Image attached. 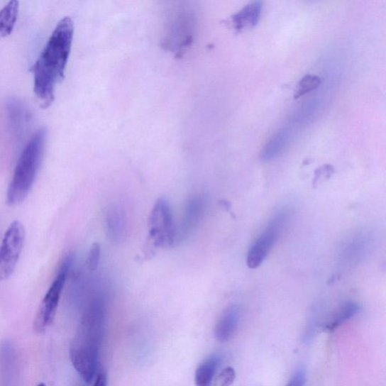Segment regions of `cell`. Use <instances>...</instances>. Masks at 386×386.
Here are the masks:
<instances>
[{"label": "cell", "mask_w": 386, "mask_h": 386, "mask_svg": "<svg viewBox=\"0 0 386 386\" xmlns=\"http://www.w3.org/2000/svg\"><path fill=\"white\" fill-rule=\"evenodd\" d=\"M375 243L374 235L370 231L362 229L348 237L343 244L339 260L345 268H351L360 263L368 256Z\"/></svg>", "instance_id": "8"}, {"label": "cell", "mask_w": 386, "mask_h": 386, "mask_svg": "<svg viewBox=\"0 0 386 386\" xmlns=\"http://www.w3.org/2000/svg\"><path fill=\"white\" fill-rule=\"evenodd\" d=\"M263 3L253 2L245 6L233 17V23L237 31L255 27L260 20Z\"/></svg>", "instance_id": "12"}, {"label": "cell", "mask_w": 386, "mask_h": 386, "mask_svg": "<svg viewBox=\"0 0 386 386\" xmlns=\"http://www.w3.org/2000/svg\"><path fill=\"white\" fill-rule=\"evenodd\" d=\"M294 138V131L292 127H285L275 133V135L265 145L260 159L264 162H269L279 156L291 143Z\"/></svg>", "instance_id": "10"}, {"label": "cell", "mask_w": 386, "mask_h": 386, "mask_svg": "<svg viewBox=\"0 0 386 386\" xmlns=\"http://www.w3.org/2000/svg\"><path fill=\"white\" fill-rule=\"evenodd\" d=\"M46 131H36L23 150L7 189L6 203L16 206L28 196L41 165Z\"/></svg>", "instance_id": "3"}, {"label": "cell", "mask_w": 386, "mask_h": 386, "mask_svg": "<svg viewBox=\"0 0 386 386\" xmlns=\"http://www.w3.org/2000/svg\"><path fill=\"white\" fill-rule=\"evenodd\" d=\"M101 253V246L98 243H94L90 248L87 258V265L89 270L93 272L98 269Z\"/></svg>", "instance_id": "20"}, {"label": "cell", "mask_w": 386, "mask_h": 386, "mask_svg": "<svg viewBox=\"0 0 386 386\" xmlns=\"http://www.w3.org/2000/svg\"><path fill=\"white\" fill-rule=\"evenodd\" d=\"M321 105V104L319 100H313L302 106L294 115L293 124L306 126L311 123L318 116Z\"/></svg>", "instance_id": "16"}, {"label": "cell", "mask_w": 386, "mask_h": 386, "mask_svg": "<svg viewBox=\"0 0 386 386\" xmlns=\"http://www.w3.org/2000/svg\"><path fill=\"white\" fill-rule=\"evenodd\" d=\"M321 83V79L315 75H307L302 79L299 84L295 93V99H299L304 94L316 90Z\"/></svg>", "instance_id": "17"}, {"label": "cell", "mask_w": 386, "mask_h": 386, "mask_svg": "<svg viewBox=\"0 0 386 386\" xmlns=\"http://www.w3.org/2000/svg\"><path fill=\"white\" fill-rule=\"evenodd\" d=\"M38 386H46L45 383H40Z\"/></svg>", "instance_id": "23"}, {"label": "cell", "mask_w": 386, "mask_h": 386, "mask_svg": "<svg viewBox=\"0 0 386 386\" xmlns=\"http://www.w3.org/2000/svg\"><path fill=\"white\" fill-rule=\"evenodd\" d=\"M26 231L19 221L12 222L0 246V281L13 274L23 247Z\"/></svg>", "instance_id": "7"}, {"label": "cell", "mask_w": 386, "mask_h": 386, "mask_svg": "<svg viewBox=\"0 0 386 386\" xmlns=\"http://www.w3.org/2000/svg\"><path fill=\"white\" fill-rule=\"evenodd\" d=\"M236 377L235 370L232 367H227L214 379L213 386H231Z\"/></svg>", "instance_id": "19"}, {"label": "cell", "mask_w": 386, "mask_h": 386, "mask_svg": "<svg viewBox=\"0 0 386 386\" xmlns=\"http://www.w3.org/2000/svg\"><path fill=\"white\" fill-rule=\"evenodd\" d=\"M149 225V238L154 248L172 246L176 243L177 231L170 206L165 199H160L155 204L150 216Z\"/></svg>", "instance_id": "6"}, {"label": "cell", "mask_w": 386, "mask_h": 386, "mask_svg": "<svg viewBox=\"0 0 386 386\" xmlns=\"http://www.w3.org/2000/svg\"><path fill=\"white\" fill-rule=\"evenodd\" d=\"M74 33V21L60 20L33 67L34 93L43 107L53 104L56 84L65 78Z\"/></svg>", "instance_id": "1"}, {"label": "cell", "mask_w": 386, "mask_h": 386, "mask_svg": "<svg viewBox=\"0 0 386 386\" xmlns=\"http://www.w3.org/2000/svg\"><path fill=\"white\" fill-rule=\"evenodd\" d=\"M107 385V377L104 371L99 373L98 375L94 381V386H106Z\"/></svg>", "instance_id": "22"}, {"label": "cell", "mask_w": 386, "mask_h": 386, "mask_svg": "<svg viewBox=\"0 0 386 386\" xmlns=\"http://www.w3.org/2000/svg\"><path fill=\"white\" fill-rule=\"evenodd\" d=\"M240 318L238 306L233 304L228 307L216 324L214 333L216 340L221 343L231 340L237 331Z\"/></svg>", "instance_id": "9"}, {"label": "cell", "mask_w": 386, "mask_h": 386, "mask_svg": "<svg viewBox=\"0 0 386 386\" xmlns=\"http://www.w3.org/2000/svg\"><path fill=\"white\" fill-rule=\"evenodd\" d=\"M222 357L214 354L204 360L195 374L196 386H212L215 375L222 364Z\"/></svg>", "instance_id": "13"}, {"label": "cell", "mask_w": 386, "mask_h": 386, "mask_svg": "<svg viewBox=\"0 0 386 386\" xmlns=\"http://www.w3.org/2000/svg\"><path fill=\"white\" fill-rule=\"evenodd\" d=\"M307 373L304 368L298 369L285 386H305Z\"/></svg>", "instance_id": "21"}, {"label": "cell", "mask_w": 386, "mask_h": 386, "mask_svg": "<svg viewBox=\"0 0 386 386\" xmlns=\"http://www.w3.org/2000/svg\"><path fill=\"white\" fill-rule=\"evenodd\" d=\"M123 217L119 212L111 214L110 219L108 220V227L110 229L109 233L117 239L123 233Z\"/></svg>", "instance_id": "18"}, {"label": "cell", "mask_w": 386, "mask_h": 386, "mask_svg": "<svg viewBox=\"0 0 386 386\" xmlns=\"http://www.w3.org/2000/svg\"><path fill=\"white\" fill-rule=\"evenodd\" d=\"M293 214L292 207L289 205H285L275 212L267 226L248 250L246 263L250 269L258 268L268 258L291 222Z\"/></svg>", "instance_id": "4"}, {"label": "cell", "mask_w": 386, "mask_h": 386, "mask_svg": "<svg viewBox=\"0 0 386 386\" xmlns=\"http://www.w3.org/2000/svg\"><path fill=\"white\" fill-rule=\"evenodd\" d=\"M74 259L68 256L60 265L56 276L43 299L34 319V330L43 333L54 321Z\"/></svg>", "instance_id": "5"}, {"label": "cell", "mask_w": 386, "mask_h": 386, "mask_svg": "<svg viewBox=\"0 0 386 386\" xmlns=\"http://www.w3.org/2000/svg\"><path fill=\"white\" fill-rule=\"evenodd\" d=\"M106 313L104 299L100 296L93 297L84 310L77 333L70 345L72 365L88 383L92 382L99 370Z\"/></svg>", "instance_id": "2"}, {"label": "cell", "mask_w": 386, "mask_h": 386, "mask_svg": "<svg viewBox=\"0 0 386 386\" xmlns=\"http://www.w3.org/2000/svg\"><path fill=\"white\" fill-rule=\"evenodd\" d=\"M360 310V307L355 302H346L335 312L328 324L325 326V329L329 331H334L343 323L355 318Z\"/></svg>", "instance_id": "15"}, {"label": "cell", "mask_w": 386, "mask_h": 386, "mask_svg": "<svg viewBox=\"0 0 386 386\" xmlns=\"http://www.w3.org/2000/svg\"><path fill=\"white\" fill-rule=\"evenodd\" d=\"M19 3L11 1L0 11V38H6L13 31L18 19Z\"/></svg>", "instance_id": "14"}, {"label": "cell", "mask_w": 386, "mask_h": 386, "mask_svg": "<svg viewBox=\"0 0 386 386\" xmlns=\"http://www.w3.org/2000/svg\"><path fill=\"white\" fill-rule=\"evenodd\" d=\"M205 209L204 200L199 197L190 199L186 205L180 236L184 238L194 231Z\"/></svg>", "instance_id": "11"}]
</instances>
